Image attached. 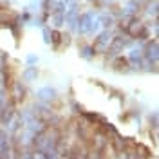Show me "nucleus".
Here are the masks:
<instances>
[{"label":"nucleus","mask_w":159,"mask_h":159,"mask_svg":"<svg viewBox=\"0 0 159 159\" xmlns=\"http://www.w3.org/2000/svg\"><path fill=\"white\" fill-rule=\"evenodd\" d=\"M127 31H129V34H132V36H141V34H145V25H143V22L134 20L129 27H127Z\"/></svg>","instance_id":"f257e3e1"}]
</instances>
